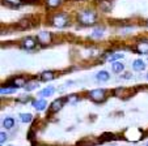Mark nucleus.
Wrapping results in <instances>:
<instances>
[{
	"mask_svg": "<svg viewBox=\"0 0 148 146\" xmlns=\"http://www.w3.org/2000/svg\"><path fill=\"white\" fill-rule=\"evenodd\" d=\"M77 18H79V21H80L83 25L89 26V25H93V24L96 22L97 16H96V13L95 12H92V11H83V12L79 13Z\"/></svg>",
	"mask_w": 148,
	"mask_h": 146,
	"instance_id": "obj_1",
	"label": "nucleus"
},
{
	"mask_svg": "<svg viewBox=\"0 0 148 146\" xmlns=\"http://www.w3.org/2000/svg\"><path fill=\"white\" fill-rule=\"evenodd\" d=\"M89 98L95 102H103L106 99V93L102 89H96V90L89 91Z\"/></svg>",
	"mask_w": 148,
	"mask_h": 146,
	"instance_id": "obj_2",
	"label": "nucleus"
},
{
	"mask_svg": "<svg viewBox=\"0 0 148 146\" xmlns=\"http://www.w3.org/2000/svg\"><path fill=\"white\" fill-rule=\"evenodd\" d=\"M67 22H68V18L66 14H56V16H54L53 18V25L56 26V28H63V26L67 25Z\"/></svg>",
	"mask_w": 148,
	"mask_h": 146,
	"instance_id": "obj_3",
	"label": "nucleus"
},
{
	"mask_svg": "<svg viewBox=\"0 0 148 146\" xmlns=\"http://www.w3.org/2000/svg\"><path fill=\"white\" fill-rule=\"evenodd\" d=\"M37 39L39 41V43L42 44H49L51 42V34L49 31H41L37 35Z\"/></svg>",
	"mask_w": 148,
	"mask_h": 146,
	"instance_id": "obj_4",
	"label": "nucleus"
},
{
	"mask_svg": "<svg viewBox=\"0 0 148 146\" xmlns=\"http://www.w3.org/2000/svg\"><path fill=\"white\" fill-rule=\"evenodd\" d=\"M66 101H67V98H59V99L54 101L53 105L50 106V111L51 112H58V111L63 107V105H64Z\"/></svg>",
	"mask_w": 148,
	"mask_h": 146,
	"instance_id": "obj_5",
	"label": "nucleus"
},
{
	"mask_svg": "<svg viewBox=\"0 0 148 146\" xmlns=\"http://www.w3.org/2000/svg\"><path fill=\"white\" fill-rule=\"evenodd\" d=\"M36 44H37V42L33 37H26L23 41V47L25 50H33V48H36Z\"/></svg>",
	"mask_w": 148,
	"mask_h": 146,
	"instance_id": "obj_6",
	"label": "nucleus"
},
{
	"mask_svg": "<svg viewBox=\"0 0 148 146\" xmlns=\"http://www.w3.org/2000/svg\"><path fill=\"white\" fill-rule=\"evenodd\" d=\"M136 52L139 54H143V55H148V42L143 41V42H139L136 43Z\"/></svg>",
	"mask_w": 148,
	"mask_h": 146,
	"instance_id": "obj_7",
	"label": "nucleus"
},
{
	"mask_svg": "<svg viewBox=\"0 0 148 146\" xmlns=\"http://www.w3.org/2000/svg\"><path fill=\"white\" fill-rule=\"evenodd\" d=\"M46 106H47V102H46L45 99H38V101H34V102H33V107L36 108L37 111L45 110Z\"/></svg>",
	"mask_w": 148,
	"mask_h": 146,
	"instance_id": "obj_8",
	"label": "nucleus"
},
{
	"mask_svg": "<svg viewBox=\"0 0 148 146\" xmlns=\"http://www.w3.org/2000/svg\"><path fill=\"white\" fill-rule=\"evenodd\" d=\"M132 68H134V71H144L145 69V64L143 60H140V59H136V60H134V63H132Z\"/></svg>",
	"mask_w": 148,
	"mask_h": 146,
	"instance_id": "obj_9",
	"label": "nucleus"
},
{
	"mask_svg": "<svg viewBox=\"0 0 148 146\" xmlns=\"http://www.w3.org/2000/svg\"><path fill=\"white\" fill-rule=\"evenodd\" d=\"M101 11L103 12H109L112 9V3H110V0H101L100 4H98Z\"/></svg>",
	"mask_w": 148,
	"mask_h": 146,
	"instance_id": "obj_10",
	"label": "nucleus"
},
{
	"mask_svg": "<svg viewBox=\"0 0 148 146\" xmlns=\"http://www.w3.org/2000/svg\"><path fill=\"white\" fill-rule=\"evenodd\" d=\"M112 69H113V72H115V73H121V72L125 69V64L121 63V61H113Z\"/></svg>",
	"mask_w": 148,
	"mask_h": 146,
	"instance_id": "obj_11",
	"label": "nucleus"
},
{
	"mask_svg": "<svg viewBox=\"0 0 148 146\" xmlns=\"http://www.w3.org/2000/svg\"><path fill=\"white\" fill-rule=\"evenodd\" d=\"M54 91H55V89H54L53 86H49V88H45L43 90L39 91V96H42V98H45V96H50V95H53Z\"/></svg>",
	"mask_w": 148,
	"mask_h": 146,
	"instance_id": "obj_12",
	"label": "nucleus"
},
{
	"mask_svg": "<svg viewBox=\"0 0 148 146\" xmlns=\"http://www.w3.org/2000/svg\"><path fill=\"white\" fill-rule=\"evenodd\" d=\"M96 78H97L98 81H102V82H103V81H108V80H109L110 75L106 71H100L97 75H96Z\"/></svg>",
	"mask_w": 148,
	"mask_h": 146,
	"instance_id": "obj_13",
	"label": "nucleus"
},
{
	"mask_svg": "<svg viewBox=\"0 0 148 146\" xmlns=\"http://www.w3.org/2000/svg\"><path fill=\"white\" fill-rule=\"evenodd\" d=\"M54 73L51 71H46V72H43L41 75V80L42 81H45V82H47V81H51V80H54Z\"/></svg>",
	"mask_w": 148,
	"mask_h": 146,
	"instance_id": "obj_14",
	"label": "nucleus"
},
{
	"mask_svg": "<svg viewBox=\"0 0 148 146\" xmlns=\"http://www.w3.org/2000/svg\"><path fill=\"white\" fill-rule=\"evenodd\" d=\"M3 127L7 128V129H11V128L14 127V120L12 117H7L3 120Z\"/></svg>",
	"mask_w": 148,
	"mask_h": 146,
	"instance_id": "obj_15",
	"label": "nucleus"
},
{
	"mask_svg": "<svg viewBox=\"0 0 148 146\" xmlns=\"http://www.w3.org/2000/svg\"><path fill=\"white\" fill-rule=\"evenodd\" d=\"M24 88H25L26 91H32V90H34V89L38 88V82H37V81H30V82H28Z\"/></svg>",
	"mask_w": 148,
	"mask_h": 146,
	"instance_id": "obj_16",
	"label": "nucleus"
},
{
	"mask_svg": "<svg viewBox=\"0 0 148 146\" xmlns=\"http://www.w3.org/2000/svg\"><path fill=\"white\" fill-rule=\"evenodd\" d=\"M20 119H21L23 123H30V121L33 120V116H32L30 113H21V115H20Z\"/></svg>",
	"mask_w": 148,
	"mask_h": 146,
	"instance_id": "obj_17",
	"label": "nucleus"
},
{
	"mask_svg": "<svg viewBox=\"0 0 148 146\" xmlns=\"http://www.w3.org/2000/svg\"><path fill=\"white\" fill-rule=\"evenodd\" d=\"M123 58V54H113V55H106V60H117V59H121Z\"/></svg>",
	"mask_w": 148,
	"mask_h": 146,
	"instance_id": "obj_18",
	"label": "nucleus"
},
{
	"mask_svg": "<svg viewBox=\"0 0 148 146\" xmlns=\"http://www.w3.org/2000/svg\"><path fill=\"white\" fill-rule=\"evenodd\" d=\"M14 90H16V89H14V88H9V86H4V88H1V90H0V93H1V94H9V93H14Z\"/></svg>",
	"mask_w": 148,
	"mask_h": 146,
	"instance_id": "obj_19",
	"label": "nucleus"
},
{
	"mask_svg": "<svg viewBox=\"0 0 148 146\" xmlns=\"http://www.w3.org/2000/svg\"><path fill=\"white\" fill-rule=\"evenodd\" d=\"M113 140H115V137L112 133H103L102 134V141H113Z\"/></svg>",
	"mask_w": 148,
	"mask_h": 146,
	"instance_id": "obj_20",
	"label": "nucleus"
},
{
	"mask_svg": "<svg viewBox=\"0 0 148 146\" xmlns=\"http://www.w3.org/2000/svg\"><path fill=\"white\" fill-rule=\"evenodd\" d=\"M60 4V0H47V5L49 7H58Z\"/></svg>",
	"mask_w": 148,
	"mask_h": 146,
	"instance_id": "obj_21",
	"label": "nucleus"
},
{
	"mask_svg": "<svg viewBox=\"0 0 148 146\" xmlns=\"http://www.w3.org/2000/svg\"><path fill=\"white\" fill-rule=\"evenodd\" d=\"M102 31H103V29H96L95 31H93V34H92V37H95V38H100V37H102Z\"/></svg>",
	"mask_w": 148,
	"mask_h": 146,
	"instance_id": "obj_22",
	"label": "nucleus"
},
{
	"mask_svg": "<svg viewBox=\"0 0 148 146\" xmlns=\"http://www.w3.org/2000/svg\"><path fill=\"white\" fill-rule=\"evenodd\" d=\"M77 101H79L77 95H71V96H68V98H67V102L68 103H76Z\"/></svg>",
	"mask_w": 148,
	"mask_h": 146,
	"instance_id": "obj_23",
	"label": "nucleus"
},
{
	"mask_svg": "<svg viewBox=\"0 0 148 146\" xmlns=\"http://www.w3.org/2000/svg\"><path fill=\"white\" fill-rule=\"evenodd\" d=\"M5 141H7V134L4 132H1V133H0V142L4 143Z\"/></svg>",
	"mask_w": 148,
	"mask_h": 146,
	"instance_id": "obj_24",
	"label": "nucleus"
},
{
	"mask_svg": "<svg viewBox=\"0 0 148 146\" xmlns=\"http://www.w3.org/2000/svg\"><path fill=\"white\" fill-rule=\"evenodd\" d=\"M7 3H9V4H13V5H17V4H20V1L21 0H5Z\"/></svg>",
	"mask_w": 148,
	"mask_h": 146,
	"instance_id": "obj_25",
	"label": "nucleus"
},
{
	"mask_svg": "<svg viewBox=\"0 0 148 146\" xmlns=\"http://www.w3.org/2000/svg\"><path fill=\"white\" fill-rule=\"evenodd\" d=\"M145 77H147V80H148V73H147V76H145Z\"/></svg>",
	"mask_w": 148,
	"mask_h": 146,
	"instance_id": "obj_26",
	"label": "nucleus"
},
{
	"mask_svg": "<svg viewBox=\"0 0 148 146\" xmlns=\"http://www.w3.org/2000/svg\"><path fill=\"white\" fill-rule=\"evenodd\" d=\"M147 26H148V21H147Z\"/></svg>",
	"mask_w": 148,
	"mask_h": 146,
	"instance_id": "obj_27",
	"label": "nucleus"
},
{
	"mask_svg": "<svg viewBox=\"0 0 148 146\" xmlns=\"http://www.w3.org/2000/svg\"><path fill=\"white\" fill-rule=\"evenodd\" d=\"M145 146H148V143H147V145H145Z\"/></svg>",
	"mask_w": 148,
	"mask_h": 146,
	"instance_id": "obj_28",
	"label": "nucleus"
}]
</instances>
